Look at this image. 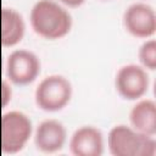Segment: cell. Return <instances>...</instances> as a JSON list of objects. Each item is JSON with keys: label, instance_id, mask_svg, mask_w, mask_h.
Returning <instances> with one entry per match:
<instances>
[{"label": "cell", "instance_id": "6da1fadb", "mask_svg": "<svg viewBox=\"0 0 156 156\" xmlns=\"http://www.w3.org/2000/svg\"><path fill=\"white\" fill-rule=\"evenodd\" d=\"M29 22L33 30L45 39H60L72 28V16L56 0H38L30 9Z\"/></svg>", "mask_w": 156, "mask_h": 156}, {"label": "cell", "instance_id": "ba28073f", "mask_svg": "<svg viewBox=\"0 0 156 156\" xmlns=\"http://www.w3.org/2000/svg\"><path fill=\"white\" fill-rule=\"evenodd\" d=\"M67 140V130L58 119L49 118L41 121L34 130V144L44 154L60 151Z\"/></svg>", "mask_w": 156, "mask_h": 156}, {"label": "cell", "instance_id": "9c48e42d", "mask_svg": "<svg viewBox=\"0 0 156 156\" xmlns=\"http://www.w3.org/2000/svg\"><path fill=\"white\" fill-rule=\"evenodd\" d=\"M68 146L74 156H101L105 146L104 135L94 126H82L71 135Z\"/></svg>", "mask_w": 156, "mask_h": 156}, {"label": "cell", "instance_id": "7a4b0ae2", "mask_svg": "<svg viewBox=\"0 0 156 156\" xmlns=\"http://www.w3.org/2000/svg\"><path fill=\"white\" fill-rule=\"evenodd\" d=\"M107 146L112 156H154L156 152L152 135L140 133L127 124H117L110 129Z\"/></svg>", "mask_w": 156, "mask_h": 156}, {"label": "cell", "instance_id": "277c9868", "mask_svg": "<svg viewBox=\"0 0 156 156\" xmlns=\"http://www.w3.org/2000/svg\"><path fill=\"white\" fill-rule=\"evenodd\" d=\"M73 88L71 82L62 74L44 77L35 88L34 99L39 108L55 112L62 110L71 100Z\"/></svg>", "mask_w": 156, "mask_h": 156}, {"label": "cell", "instance_id": "30bf717a", "mask_svg": "<svg viewBox=\"0 0 156 156\" xmlns=\"http://www.w3.org/2000/svg\"><path fill=\"white\" fill-rule=\"evenodd\" d=\"M129 122L132 127L144 134H156V104L151 99L139 100L129 111Z\"/></svg>", "mask_w": 156, "mask_h": 156}, {"label": "cell", "instance_id": "5bb4252c", "mask_svg": "<svg viewBox=\"0 0 156 156\" xmlns=\"http://www.w3.org/2000/svg\"><path fill=\"white\" fill-rule=\"evenodd\" d=\"M85 0H58L60 4H63L66 6H69V7H77V6H80Z\"/></svg>", "mask_w": 156, "mask_h": 156}, {"label": "cell", "instance_id": "8fae6325", "mask_svg": "<svg viewBox=\"0 0 156 156\" xmlns=\"http://www.w3.org/2000/svg\"><path fill=\"white\" fill-rule=\"evenodd\" d=\"M26 22L23 16L12 7L1 9V44L13 46L24 37Z\"/></svg>", "mask_w": 156, "mask_h": 156}, {"label": "cell", "instance_id": "4fadbf2b", "mask_svg": "<svg viewBox=\"0 0 156 156\" xmlns=\"http://www.w3.org/2000/svg\"><path fill=\"white\" fill-rule=\"evenodd\" d=\"M11 98H12L11 85L6 79H2V82H1V105H2V107H5L10 102Z\"/></svg>", "mask_w": 156, "mask_h": 156}, {"label": "cell", "instance_id": "7c38bea8", "mask_svg": "<svg viewBox=\"0 0 156 156\" xmlns=\"http://www.w3.org/2000/svg\"><path fill=\"white\" fill-rule=\"evenodd\" d=\"M138 57L144 68L154 71L156 68V40H145L138 50Z\"/></svg>", "mask_w": 156, "mask_h": 156}, {"label": "cell", "instance_id": "52a82bcc", "mask_svg": "<svg viewBox=\"0 0 156 156\" xmlns=\"http://www.w3.org/2000/svg\"><path fill=\"white\" fill-rule=\"evenodd\" d=\"M122 22L128 33L138 38H149L156 32V13L145 2H133L123 12Z\"/></svg>", "mask_w": 156, "mask_h": 156}, {"label": "cell", "instance_id": "3957f363", "mask_svg": "<svg viewBox=\"0 0 156 156\" xmlns=\"http://www.w3.org/2000/svg\"><path fill=\"white\" fill-rule=\"evenodd\" d=\"M1 150L4 154H17L28 143L33 133L30 118L22 111H9L1 116Z\"/></svg>", "mask_w": 156, "mask_h": 156}, {"label": "cell", "instance_id": "5b68a950", "mask_svg": "<svg viewBox=\"0 0 156 156\" xmlns=\"http://www.w3.org/2000/svg\"><path fill=\"white\" fill-rule=\"evenodd\" d=\"M150 77L141 65L127 63L121 66L115 76V88L117 93L127 100L141 98L149 89Z\"/></svg>", "mask_w": 156, "mask_h": 156}, {"label": "cell", "instance_id": "8992f818", "mask_svg": "<svg viewBox=\"0 0 156 156\" xmlns=\"http://www.w3.org/2000/svg\"><path fill=\"white\" fill-rule=\"evenodd\" d=\"M40 72V60L30 50L16 49L6 60V74L18 85H26L35 80Z\"/></svg>", "mask_w": 156, "mask_h": 156}]
</instances>
